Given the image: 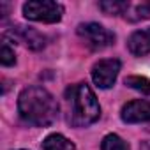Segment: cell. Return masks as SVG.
<instances>
[{
	"mask_svg": "<svg viewBox=\"0 0 150 150\" xmlns=\"http://www.w3.org/2000/svg\"><path fill=\"white\" fill-rule=\"evenodd\" d=\"M64 7L51 0H30L23 4V16L30 21L41 23H57L62 20Z\"/></svg>",
	"mask_w": 150,
	"mask_h": 150,
	"instance_id": "3",
	"label": "cell"
},
{
	"mask_svg": "<svg viewBox=\"0 0 150 150\" xmlns=\"http://www.w3.org/2000/svg\"><path fill=\"white\" fill-rule=\"evenodd\" d=\"M131 2H120V0H106V2H99V9L104 13V14H110V16H118V14H125L127 7H129Z\"/></svg>",
	"mask_w": 150,
	"mask_h": 150,
	"instance_id": "11",
	"label": "cell"
},
{
	"mask_svg": "<svg viewBox=\"0 0 150 150\" xmlns=\"http://www.w3.org/2000/svg\"><path fill=\"white\" fill-rule=\"evenodd\" d=\"M120 117L125 124H139V122H150V101H131L127 103L122 111Z\"/></svg>",
	"mask_w": 150,
	"mask_h": 150,
	"instance_id": "6",
	"label": "cell"
},
{
	"mask_svg": "<svg viewBox=\"0 0 150 150\" xmlns=\"http://www.w3.org/2000/svg\"><path fill=\"white\" fill-rule=\"evenodd\" d=\"M125 20L129 21H141L150 18V2H141V4H129L125 14Z\"/></svg>",
	"mask_w": 150,
	"mask_h": 150,
	"instance_id": "10",
	"label": "cell"
},
{
	"mask_svg": "<svg viewBox=\"0 0 150 150\" xmlns=\"http://www.w3.org/2000/svg\"><path fill=\"white\" fill-rule=\"evenodd\" d=\"M42 150H76L74 143L62 134H50L42 141Z\"/></svg>",
	"mask_w": 150,
	"mask_h": 150,
	"instance_id": "9",
	"label": "cell"
},
{
	"mask_svg": "<svg viewBox=\"0 0 150 150\" xmlns=\"http://www.w3.org/2000/svg\"><path fill=\"white\" fill-rule=\"evenodd\" d=\"M101 150H129V145L118 134H106L101 143Z\"/></svg>",
	"mask_w": 150,
	"mask_h": 150,
	"instance_id": "12",
	"label": "cell"
},
{
	"mask_svg": "<svg viewBox=\"0 0 150 150\" xmlns=\"http://www.w3.org/2000/svg\"><path fill=\"white\" fill-rule=\"evenodd\" d=\"M127 48L134 57L148 55L150 53V27L132 32L127 41Z\"/></svg>",
	"mask_w": 150,
	"mask_h": 150,
	"instance_id": "8",
	"label": "cell"
},
{
	"mask_svg": "<svg viewBox=\"0 0 150 150\" xmlns=\"http://www.w3.org/2000/svg\"><path fill=\"white\" fill-rule=\"evenodd\" d=\"M0 62H2V65L9 67V65H14L16 64V55H14V50L9 46L7 41L2 42V51H0Z\"/></svg>",
	"mask_w": 150,
	"mask_h": 150,
	"instance_id": "14",
	"label": "cell"
},
{
	"mask_svg": "<svg viewBox=\"0 0 150 150\" xmlns=\"http://www.w3.org/2000/svg\"><path fill=\"white\" fill-rule=\"evenodd\" d=\"M20 117L35 127H46L57 120L58 103L57 99L42 87H27L18 97Z\"/></svg>",
	"mask_w": 150,
	"mask_h": 150,
	"instance_id": "1",
	"label": "cell"
},
{
	"mask_svg": "<svg viewBox=\"0 0 150 150\" xmlns=\"http://www.w3.org/2000/svg\"><path fill=\"white\" fill-rule=\"evenodd\" d=\"M67 122L72 127H87L99 120L101 106L96 94L87 83H78L67 88Z\"/></svg>",
	"mask_w": 150,
	"mask_h": 150,
	"instance_id": "2",
	"label": "cell"
},
{
	"mask_svg": "<svg viewBox=\"0 0 150 150\" xmlns=\"http://www.w3.org/2000/svg\"><path fill=\"white\" fill-rule=\"evenodd\" d=\"M120 60L117 58H104L99 60L92 67V80L99 88H111L117 81V76L120 72Z\"/></svg>",
	"mask_w": 150,
	"mask_h": 150,
	"instance_id": "5",
	"label": "cell"
},
{
	"mask_svg": "<svg viewBox=\"0 0 150 150\" xmlns=\"http://www.w3.org/2000/svg\"><path fill=\"white\" fill-rule=\"evenodd\" d=\"M78 35L85 41L90 50H104L115 42V34L99 23H81L78 25Z\"/></svg>",
	"mask_w": 150,
	"mask_h": 150,
	"instance_id": "4",
	"label": "cell"
},
{
	"mask_svg": "<svg viewBox=\"0 0 150 150\" xmlns=\"http://www.w3.org/2000/svg\"><path fill=\"white\" fill-rule=\"evenodd\" d=\"M125 85L141 92V94H146L150 96V80L145 78V76H127L125 78Z\"/></svg>",
	"mask_w": 150,
	"mask_h": 150,
	"instance_id": "13",
	"label": "cell"
},
{
	"mask_svg": "<svg viewBox=\"0 0 150 150\" xmlns=\"http://www.w3.org/2000/svg\"><path fill=\"white\" fill-rule=\"evenodd\" d=\"M13 37L18 39L20 42H23L27 48H30L34 51H39L46 46V37L41 32H37L35 28H30V27L16 25L14 30H13Z\"/></svg>",
	"mask_w": 150,
	"mask_h": 150,
	"instance_id": "7",
	"label": "cell"
}]
</instances>
